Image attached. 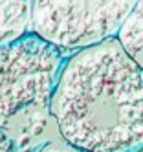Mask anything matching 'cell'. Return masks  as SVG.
<instances>
[{
	"mask_svg": "<svg viewBox=\"0 0 143 152\" xmlns=\"http://www.w3.org/2000/svg\"><path fill=\"white\" fill-rule=\"evenodd\" d=\"M50 112L66 143L88 152L143 147V75L116 37L64 61Z\"/></svg>",
	"mask_w": 143,
	"mask_h": 152,
	"instance_id": "1",
	"label": "cell"
},
{
	"mask_svg": "<svg viewBox=\"0 0 143 152\" xmlns=\"http://www.w3.org/2000/svg\"><path fill=\"white\" fill-rule=\"evenodd\" d=\"M64 51L37 33L0 44V126L37 104H50Z\"/></svg>",
	"mask_w": 143,
	"mask_h": 152,
	"instance_id": "2",
	"label": "cell"
},
{
	"mask_svg": "<svg viewBox=\"0 0 143 152\" xmlns=\"http://www.w3.org/2000/svg\"><path fill=\"white\" fill-rule=\"evenodd\" d=\"M138 0H33L31 31L62 51L116 37Z\"/></svg>",
	"mask_w": 143,
	"mask_h": 152,
	"instance_id": "3",
	"label": "cell"
},
{
	"mask_svg": "<svg viewBox=\"0 0 143 152\" xmlns=\"http://www.w3.org/2000/svg\"><path fill=\"white\" fill-rule=\"evenodd\" d=\"M31 6L33 0H0V44L29 33Z\"/></svg>",
	"mask_w": 143,
	"mask_h": 152,
	"instance_id": "4",
	"label": "cell"
},
{
	"mask_svg": "<svg viewBox=\"0 0 143 152\" xmlns=\"http://www.w3.org/2000/svg\"><path fill=\"white\" fill-rule=\"evenodd\" d=\"M116 39L143 75V0H138L123 26L119 28Z\"/></svg>",
	"mask_w": 143,
	"mask_h": 152,
	"instance_id": "5",
	"label": "cell"
},
{
	"mask_svg": "<svg viewBox=\"0 0 143 152\" xmlns=\"http://www.w3.org/2000/svg\"><path fill=\"white\" fill-rule=\"evenodd\" d=\"M39 152H88V150H83V148H77L70 143H66L62 139V143H50L46 147H42Z\"/></svg>",
	"mask_w": 143,
	"mask_h": 152,
	"instance_id": "6",
	"label": "cell"
},
{
	"mask_svg": "<svg viewBox=\"0 0 143 152\" xmlns=\"http://www.w3.org/2000/svg\"><path fill=\"white\" fill-rule=\"evenodd\" d=\"M0 152H18L13 139H11L2 128H0Z\"/></svg>",
	"mask_w": 143,
	"mask_h": 152,
	"instance_id": "7",
	"label": "cell"
},
{
	"mask_svg": "<svg viewBox=\"0 0 143 152\" xmlns=\"http://www.w3.org/2000/svg\"><path fill=\"white\" fill-rule=\"evenodd\" d=\"M136 152H143V147H141V148H139V150H136Z\"/></svg>",
	"mask_w": 143,
	"mask_h": 152,
	"instance_id": "8",
	"label": "cell"
}]
</instances>
